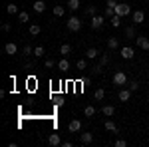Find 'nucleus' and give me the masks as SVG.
Instances as JSON below:
<instances>
[{
	"mask_svg": "<svg viewBox=\"0 0 149 147\" xmlns=\"http://www.w3.org/2000/svg\"><path fill=\"white\" fill-rule=\"evenodd\" d=\"M66 26H68L70 32H78V30L81 28V20H80V18H76V16H72L68 22H66Z\"/></svg>",
	"mask_w": 149,
	"mask_h": 147,
	"instance_id": "f257e3e1",
	"label": "nucleus"
},
{
	"mask_svg": "<svg viewBox=\"0 0 149 147\" xmlns=\"http://www.w3.org/2000/svg\"><path fill=\"white\" fill-rule=\"evenodd\" d=\"M131 12H133V10H131L129 4H117V6H115V14L121 16V18H123V16H129Z\"/></svg>",
	"mask_w": 149,
	"mask_h": 147,
	"instance_id": "f03ea898",
	"label": "nucleus"
},
{
	"mask_svg": "<svg viewBox=\"0 0 149 147\" xmlns=\"http://www.w3.org/2000/svg\"><path fill=\"white\" fill-rule=\"evenodd\" d=\"M113 84L115 86H125L127 84V76L123 72H115L113 74Z\"/></svg>",
	"mask_w": 149,
	"mask_h": 147,
	"instance_id": "7ed1b4c3",
	"label": "nucleus"
},
{
	"mask_svg": "<svg viewBox=\"0 0 149 147\" xmlns=\"http://www.w3.org/2000/svg\"><path fill=\"white\" fill-rule=\"evenodd\" d=\"M103 24H105V16H97V14L92 16V28L93 30H100Z\"/></svg>",
	"mask_w": 149,
	"mask_h": 147,
	"instance_id": "20e7f679",
	"label": "nucleus"
},
{
	"mask_svg": "<svg viewBox=\"0 0 149 147\" xmlns=\"http://www.w3.org/2000/svg\"><path fill=\"white\" fill-rule=\"evenodd\" d=\"M80 129H81V121L80 119H72V121L68 123V131L70 133H78Z\"/></svg>",
	"mask_w": 149,
	"mask_h": 147,
	"instance_id": "39448f33",
	"label": "nucleus"
},
{
	"mask_svg": "<svg viewBox=\"0 0 149 147\" xmlns=\"http://www.w3.org/2000/svg\"><path fill=\"white\" fill-rule=\"evenodd\" d=\"M131 18H133V24H143V20H145V12L143 10L131 12Z\"/></svg>",
	"mask_w": 149,
	"mask_h": 147,
	"instance_id": "423d86ee",
	"label": "nucleus"
},
{
	"mask_svg": "<svg viewBox=\"0 0 149 147\" xmlns=\"http://www.w3.org/2000/svg\"><path fill=\"white\" fill-rule=\"evenodd\" d=\"M80 141H81V145H90V143L93 141V133H92V131L81 133V135H80Z\"/></svg>",
	"mask_w": 149,
	"mask_h": 147,
	"instance_id": "0eeeda50",
	"label": "nucleus"
},
{
	"mask_svg": "<svg viewBox=\"0 0 149 147\" xmlns=\"http://www.w3.org/2000/svg\"><path fill=\"white\" fill-rule=\"evenodd\" d=\"M135 40H137V46L141 48V50H147L149 52V38H145V36H137Z\"/></svg>",
	"mask_w": 149,
	"mask_h": 147,
	"instance_id": "6e6552de",
	"label": "nucleus"
},
{
	"mask_svg": "<svg viewBox=\"0 0 149 147\" xmlns=\"http://www.w3.org/2000/svg\"><path fill=\"white\" fill-rule=\"evenodd\" d=\"M133 56H135L133 48H129V46H125V48H121V58H123V60H131Z\"/></svg>",
	"mask_w": 149,
	"mask_h": 147,
	"instance_id": "1a4fd4ad",
	"label": "nucleus"
},
{
	"mask_svg": "<svg viewBox=\"0 0 149 147\" xmlns=\"http://www.w3.org/2000/svg\"><path fill=\"white\" fill-rule=\"evenodd\" d=\"M32 8H34V12L42 14V12L46 10V2H44V0H36L34 4H32Z\"/></svg>",
	"mask_w": 149,
	"mask_h": 147,
	"instance_id": "9d476101",
	"label": "nucleus"
},
{
	"mask_svg": "<svg viewBox=\"0 0 149 147\" xmlns=\"http://www.w3.org/2000/svg\"><path fill=\"white\" fill-rule=\"evenodd\" d=\"M4 52H6V54H8V56H14V54H16V52H18V46L14 44V42H8V44L4 46Z\"/></svg>",
	"mask_w": 149,
	"mask_h": 147,
	"instance_id": "9b49d317",
	"label": "nucleus"
},
{
	"mask_svg": "<svg viewBox=\"0 0 149 147\" xmlns=\"http://www.w3.org/2000/svg\"><path fill=\"white\" fill-rule=\"evenodd\" d=\"M131 93H133V91L129 90V88H121V90H119V100H121V102H129V98H131Z\"/></svg>",
	"mask_w": 149,
	"mask_h": 147,
	"instance_id": "f8f14e48",
	"label": "nucleus"
},
{
	"mask_svg": "<svg viewBox=\"0 0 149 147\" xmlns=\"http://www.w3.org/2000/svg\"><path fill=\"white\" fill-rule=\"evenodd\" d=\"M48 143H50L52 147H58V145H62V139H60L58 133H52V135L48 137Z\"/></svg>",
	"mask_w": 149,
	"mask_h": 147,
	"instance_id": "ddd939ff",
	"label": "nucleus"
},
{
	"mask_svg": "<svg viewBox=\"0 0 149 147\" xmlns=\"http://www.w3.org/2000/svg\"><path fill=\"white\" fill-rule=\"evenodd\" d=\"M103 127H105V131H111V133H117V125L111 121V119H107L105 123H103Z\"/></svg>",
	"mask_w": 149,
	"mask_h": 147,
	"instance_id": "4468645a",
	"label": "nucleus"
},
{
	"mask_svg": "<svg viewBox=\"0 0 149 147\" xmlns=\"http://www.w3.org/2000/svg\"><path fill=\"white\" fill-rule=\"evenodd\" d=\"M102 113L105 115V117H111V115L115 113V107H113V105H103V107H102Z\"/></svg>",
	"mask_w": 149,
	"mask_h": 147,
	"instance_id": "2eb2a0df",
	"label": "nucleus"
},
{
	"mask_svg": "<svg viewBox=\"0 0 149 147\" xmlns=\"http://www.w3.org/2000/svg\"><path fill=\"white\" fill-rule=\"evenodd\" d=\"M107 48L109 50H117L119 48V40L117 38H107Z\"/></svg>",
	"mask_w": 149,
	"mask_h": 147,
	"instance_id": "dca6fc26",
	"label": "nucleus"
},
{
	"mask_svg": "<svg viewBox=\"0 0 149 147\" xmlns=\"http://www.w3.org/2000/svg\"><path fill=\"white\" fill-rule=\"evenodd\" d=\"M58 70H60V72H68L70 70V62L68 60H60V62H58Z\"/></svg>",
	"mask_w": 149,
	"mask_h": 147,
	"instance_id": "f3484780",
	"label": "nucleus"
},
{
	"mask_svg": "<svg viewBox=\"0 0 149 147\" xmlns=\"http://www.w3.org/2000/svg\"><path fill=\"white\" fill-rule=\"evenodd\" d=\"M60 54H62V56H70V54H72V46L70 44L60 46Z\"/></svg>",
	"mask_w": 149,
	"mask_h": 147,
	"instance_id": "a211bd4d",
	"label": "nucleus"
},
{
	"mask_svg": "<svg viewBox=\"0 0 149 147\" xmlns=\"http://www.w3.org/2000/svg\"><path fill=\"white\" fill-rule=\"evenodd\" d=\"M109 22H111V26H113V28H119V26H121V16H117V14H115V16H111V18H109Z\"/></svg>",
	"mask_w": 149,
	"mask_h": 147,
	"instance_id": "6ab92c4d",
	"label": "nucleus"
},
{
	"mask_svg": "<svg viewBox=\"0 0 149 147\" xmlns=\"http://www.w3.org/2000/svg\"><path fill=\"white\" fill-rule=\"evenodd\" d=\"M84 113H86V117H93L95 115V107L93 105H86L84 107Z\"/></svg>",
	"mask_w": 149,
	"mask_h": 147,
	"instance_id": "aec40b11",
	"label": "nucleus"
},
{
	"mask_svg": "<svg viewBox=\"0 0 149 147\" xmlns=\"http://www.w3.org/2000/svg\"><path fill=\"white\" fill-rule=\"evenodd\" d=\"M97 54H100V52H97L95 48H90V50L86 52V58H88V60H93V58H97Z\"/></svg>",
	"mask_w": 149,
	"mask_h": 147,
	"instance_id": "412c9836",
	"label": "nucleus"
},
{
	"mask_svg": "<svg viewBox=\"0 0 149 147\" xmlns=\"http://www.w3.org/2000/svg\"><path fill=\"white\" fill-rule=\"evenodd\" d=\"M68 8L76 12L78 8H80V0H68Z\"/></svg>",
	"mask_w": 149,
	"mask_h": 147,
	"instance_id": "4be33fe9",
	"label": "nucleus"
},
{
	"mask_svg": "<svg viewBox=\"0 0 149 147\" xmlns=\"http://www.w3.org/2000/svg\"><path fill=\"white\" fill-rule=\"evenodd\" d=\"M18 20H20V22H28V20H30L28 12H26V10H20V12H18Z\"/></svg>",
	"mask_w": 149,
	"mask_h": 147,
	"instance_id": "5701e85b",
	"label": "nucleus"
},
{
	"mask_svg": "<svg viewBox=\"0 0 149 147\" xmlns=\"http://www.w3.org/2000/svg\"><path fill=\"white\" fill-rule=\"evenodd\" d=\"M6 12H8V14H16V12H18V6H16L14 2H10V4H6Z\"/></svg>",
	"mask_w": 149,
	"mask_h": 147,
	"instance_id": "b1692460",
	"label": "nucleus"
},
{
	"mask_svg": "<svg viewBox=\"0 0 149 147\" xmlns=\"http://www.w3.org/2000/svg\"><path fill=\"white\" fill-rule=\"evenodd\" d=\"M127 86H129V90H131V91H137V90H139V82H137V79L127 82Z\"/></svg>",
	"mask_w": 149,
	"mask_h": 147,
	"instance_id": "393cba45",
	"label": "nucleus"
},
{
	"mask_svg": "<svg viewBox=\"0 0 149 147\" xmlns=\"http://www.w3.org/2000/svg\"><path fill=\"white\" fill-rule=\"evenodd\" d=\"M40 32H42V28H40L38 24H32V26H30V34L32 36H38Z\"/></svg>",
	"mask_w": 149,
	"mask_h": 147,
	"instance_id": "a878e982",
	"label": "nucleus"
},
{
	"mask_svg": "<svg viewBox=\"0 0 149 147\" xmlns=\"http://www.w3.org/2000/svg\"><path fill=\"white\" fill-rule=\"evenodd\" d=\"M93 98H95L97 102H102L103 98H105V91H103L102 88H100V90H95V93H93Z\"/></svg>",
	"mask_w": 149,
	"mask_h": 147,
	"instance_id": "bb28decb",
	"label": "nucleus"
},
{
	"mask_svg": "<svg viewBox=\"0 0 149 147\" xmlns=\"http://www.w3.org/2000/svg\"><path fill=\"white\" fill-rule=\"evenodd\" d=\"M76 68L80 70V72H84V70L88 68V62H86V60H78V62H76Z\"/></svg>",
	"mask_w": 149,
	"mask_h": 147,
	"instance_id": "cd10ccee",
	"label": "nucleus"
},
{
	"mask_svg": "<svg viewBox=\"0 0 149 147\" xmlns=\"http://www.w3.org/2000/svg\"><path fill=\"white\" fill-rule=\"evenodd\" d=\"M64 6H54V16H58V18H62L64 16Z\"/></svg>",
	"mask_w": 149,
	"mask_h": 147,
	"instance_id": "c85d7f7f",
	"label": "nucleus"
},
{
	"mask_svg": "<svg viewBox=\"0 0 149 147\" xmlns=\"http://www.w3.org/2000/svg\"><path fill=\"white\" fill-rule=\"evenodd\" d=\"M125 36H127V38H137V36H135V28H133V26L125 28Z\"/></svg>",
	"mask_w": 149,
	"mask_h": 147,
	"instance_id": "c756f323",
	"label": "nucleus"
},
{
	"mask_svg": "<svg viewBox=\"0 0 149 147\" xmlns=\"http://www.w3.org/2000/svg\"><path fill=\"white\" fill-rule=\"evenodd\" d=\"M22 54L24 56H32V54H34V48H32V46H24V50H22Z\"/></svg>",
	"mask_w": 149,
	"mask_h": 147,
	"instance_id": "7c9ffc66",
	"label": "nucleus"
},
{
	"mask_svg": "<svg viewBox=\"0 0 149 147\" xmlns=\"http://www.w3.org/2000/svg\"><path fill=\"white\" fill-rule=\"evenodd\" d=\"M44 54H46V52H44V48H42V46H38V48H34V56H36V58H42Z\"/></svg>",
	"mask_w": 149,
	"mask_h": 147,
	"instance_id": "2f4dec72",
	"label": "nucleus"
},
{
	"mask_svg": "<svg viewBox=\"0 0 149 147\" xmlns=\"http://www.w3.org/2000/svg\"><path fill=\"white\" fill-rule=\"evenodd\" d=\"M100 64H102V66H107V64H109V54H103L102 60H100Z\"/></svg>",
	"mask_w": 149,
	"mask_h": 147,
	"instance_id": "473e14b6",
	"label": "nucleus"
},
{
	"mask_svg": "<svg viewBox=\"0 0 149 147\" xmlns=\"http://www.w3.org/2000/svg\"><path fill=\"white\" fill-rule=\"evenodd\" d=\"M44 66H46V70H52L54 66H58V64L54 62V60H46V62H44Z\"/></svg>",
	"mask_w": 149,
	"mask_h": 147,
	"instance_id": "72a5a7b5",
	"label": "nucleus"
},
{
	"mask_svg": "<svg viewBox=\"0 0 149 147\" xmlns=\"http://www.w3.org/2000/svg\"><path fill=\"white\" fill-rule=\"evenodd\" d=\"M115 16V8H105V18H111Z\"/></svg>",
	"mask_w": 149,
	"mask_h": 147,
	"instance_id": "f704fd0d",
	"label": "nucleus"
},
{
	"mask_svg": "<svg viewBox=\"0 0 149 147\" xmlns=\"http://www.w3.org/2000/svg\"><path fill=\"white\" fill-rule=\"evenodd\" d=\"M125 145H127L125 139H117V141H115V147H125Z\"/></svg>",
	"mask_w": 149,
	"mask_h": 147,
	"instance_id": "c9c22d12",
	"label": "nucleus"
},
{
	"mask_svg": "<svg viewBox=\"0 0 149 147\" xmlns=\"http://www.w3.org/2000/svg\"><path fill=\"white\" fill-rule=\"evenodd\" d=\"M86 14H88V16H95V6H90V8L86 10Z\"/></svg>",
	"mask_w": 149,
	"mask_h": 147,
	"instance_id": "e433bc0d",
	"label": "nucleus"
},
{
	"mask_svg": "<svg viewBox=\"0 0 149 147\" xmlns=\"http://www.w3.org/2000/svg\"><path fill=\"white\" fill-rule=\"evenodd\" d=\"M117 6V0H107V6L105 8H115Z\"/></svg>",
	"mask_w": 149,
	"mask_h": 147,
	"instance_id": "4c0bfd02",
	"label": "nucleus"
},
{
	"mask_svg": "<svg viewBox=\"0 0 149 147\" xmlns=\"http://www.w3.org/2000/svg\"><path fill=\"white\" fill-rule=\"evenodd\" d=\"M2 32H10V24H8V22L2 24Z\"/></svg>",
	"mask_w": 149,
	"mask_h": 147,
	"instance_id": "58836bf2",
	"label": "nucleus"
},
{
	"mask_svg": "<svg viewBox=\"0 0 149 147\" xmlns=\"http://www.w3.org/2000/svg\"><path fill=\"white\" fill-rule=\"evenodd\" d=\"M34 68V64H32V62H26V66H24V70H32Z\"/></svg>",
	"mask_w": 149,
	"mask_h": 147,
	"instance_id": "ea45409f",
	"label": "nucleus"
},
{
	"mask_svg": "<svg viewBox=\"0 0 149 147\" xmlns=\"http://www.w3.org/2000/svg\"><path fill=\"white\" fill-rule=\"evenodd\" d=\"M62 145H64V147H72L74 143H72V141H62Z\"/></svg>",
	"mask_w": 149,
	"mask_h": 147,
	"instance_id": "a19ab883",
	"label": "nucleus"
},
{
	"mask_svg": "<svg viewBox=\"0 0 149 147\" xmlns=\"http://www.w3.org/2000/svg\"><path fill=\"white\" fill-rule=\"evenodd\" d=\"M147 102H149V95H147Z\"/></svg>",
	"mask_w": 149,
	"mask_h": 147,
	"instance_id": "79ce46f5",
	"label": "nucleus"
}]
</instances>
